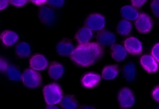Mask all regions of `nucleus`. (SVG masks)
Listing matches in <instances>:
<instances>
[{"instance_id": "obj_1", "label": "nucleus", "mask_w": 159, "mask_h": 109, "mask_svg": "<svg viewBox=\"0 0 159 109\" xmlns=\"http://www.w3.org/2000/svg\"><path fill=\"white\" fill-rule=\"evenodd\" d=\"M105 54V48L98 42H89L77 45L69 58L76 67L88 68L101 62Z\"/></svg>"}, {"instance_id": "obj_2", "label": "nucleus", "mask_w": 159, "mask_h": 109, "mask_svg": "<svg viewBox=\"0 0 159 109\" xmlns=\"http://www.w3.org/2000/svg\"><path fill=\"white\" fill-rule=\"evenodd\" d=\"M37 15L40 23L48 30L56 28L61 20L63 11L55 9L46 3L38 7Z\"/></svg>"}, {"instance_id": "obj_3", "label": "nucleus", "mask_w": 159, "mask_h": 109, "mask_svg": "<svg viewBox=\"0 0 159 109\" xmlns=\"http://www.w3.org/2000/svg\"><path fill=\"white\" fill-rule=\"evenodd\" d=\"M116 97L120 107L123 109H131L137 104L138 98L137 94L131 87L123 86L117 90Z\"/></svg>"}, {"instance_id": "obj_4", "label": "nucleus", "mask_w": 159, "mask_h": 109, "mask_svg": "<svg viewBox=\"0 0 159 109\" xmlns=\"http://www.w3.org/2000/svg\"><path fill=\"white\" fill-rule=\"evenodd\" d=\"M63 87L59 82H49L43 87V94L46 103L54 105L60 102L64 95Z\"/></svg>"}, {"instance_id": "obj_5", "label": "nucleus", "mask_w": 159, "mask_h": 109, "mask_svg": "<svg viewBox=\"0 0 159 109\" xmlns=\"http://www.w3.org/2000/svg\"><path fill=\"white\" fill-rule=\"evenodd\" d=\"M22 81L24 87L30 91L39 90L43 84L41 74L31 68H27L23 72Z\"/></svg>"}, {"instance_id": "obj_6", "label": "nucleus", "mask_w": 159, "mask_h": 109, "mask_svg": "<svg viewBox=\"0 0 159 109\" xmlns=\"http://www.w3.org/2000/svg\"><path fill=\"white\" fill-rule=\"evenodd\" d=\"M107 20L106 15L98 11L88 13L83 20V26L87 27L92 31H100L107 25Z\"/></svg>"}, {"instance_id": "obj_7", "label": "nucleus", "mask_w": 159, "mask_h": 109, "mask_svg": "<svg viewBox=\"0 0 159 109\" xmlns=\"http://www.w3.org/2000/svg\"><path fill=\"white\" fill-rule=\"evenodd\" d=\"M120 76L128 85H132L135 83L139 77L138 68L136 62L129 60L123 64L121 68Z\"/></svg>"}, {"instance_id": "obj_8", "label": "nucleus", "mask_w": 159, "mask_h": 109, "mask_svg": "<svg viewBox=\"0 0 159 109\" xmlns=\"http://www.w3.org/2000/svg\"><path fill=\"white\" fill-rule=\"evenodd\" d=\"M67 73V67L62 62L52 60L48 67V75L53 81L59 82L63 80L66 77Z\"/></svg>"}, {"instance_id": "obj_9", "label": "nucleus", "mask_w": 159, "mask_h": 109, "mask_svg": "<svg viewBox=\"0 0 159 109\" xmlns=\"http://www.w3.org/2000/svg\"><path fill=\"white\" fill-rule=\"evenodd\" d=\"M102 81L101 74L97 71L84 72L81 76L80 82L81 86L87 89H93L98 87Z\"/></svg>"}, {"instance_id": "obj_10", "label": "nucleus", "mask_w": 159, "mask_h": 109, "mask_svg": "<svg viewBox=\"0 0 159 109\" xmlns=\"http://www.w3.org/2000/svg\"><path fill=\"white\" fill-rule=\"evenodd\" d=\"M76 46L75 42L73 40L63 37L55 44L54 51L59 57L69 58Z\"/></svg>"}, {"instance_id": "obj_11", "label": "nucleus", "mask_w": 159, "mask_h": 109, "mask_svg": "<svg viewBox=\"0 0 159 109\" xmlns=\"http://www.w3.org/2000/svg\"><path fill=\"white\" fill-rule=\"evenodd\" d=\"M121 68L117 64L109 63L102 68L101 75L103 81L113 83L118 81L120 76Z\"/></svg>"}, {"instance_id": "obj_12", "label": "nucleus", "mask_w": 159, "mask_h": 109, "mask_svg": "<svg viewBox=\"0 0 159 109\" xmlns=\"http://www.w3.org/2000/svg\"><path fill=\"white\" fill-rule=\"evenodd\" d=\"M50 63L49 57L45 54L38 53L33 54L30 58L29 64L33 69L42 71L48 68Z\"/></svg>"}, {"instance_id": "obj_13", "label": "nucleus", "mask_w": 159, "mask_h": 109, "mask_svg": "<svg viewBox=\"0 0 159 109\" xmlns=\"http://www.w3.org/2000/svg\"><path fill=\"white\" fill-rule=\"evenodd\" d=\"M96 39L97 42L104 48L111 47L115 44L116 41L115 34L107 29H103L98 31L96 34Z\"/></svg>"}, {"instance_id": "obj_14", "label": "nucleus", "mask_w": 159, "mask_h": 109, "mask_svg": "<svg viewBox=\"0 0 159 109\" xmlns=\"http://www.w3.org/2000/svg\"><path fill=\"white\" fill-rule=\"evenodd\" d=\"M34 52V49L32 45L25 41L19 42L15 48V55L19 59H27L32 55Z\"/></svg>"}, {"instance_id": "obj_15", "label": "nucleus", "mask_w": 159, "mask_h": 109, "mask_svg": "<svg viewBox=\"0 0 159 109\" xmlns=\"http://www.w3.org/2000/svg\"><path fill=\"white\" fill-rule=\"evenodd\" d=\"M22 71L18 65L11 63L7 70L3 75L7 80L11 83L19 84L22 81Z\"/></svg>"}, {"instance_id": "obj_16", "label": "nucleus", "mask_w": 159, "mask_h": 109, "mask_svg": "<svg viewBox=\"0 0 159 109\" xmlns=\"http://www.w3.org/2000/svg\"><path fill=\"white\" fill-rule=\"evenodd\" d=\"M135 25L137 30L140 33L145 34L149 33L152 28V22L150 17L147 14L140 13L136 20Z\"/></svg>"}, {"instance_id": "obj_17", "label": "nucleus", "mask_w": 159, "mask_h": 109, "mask_svg": "<svg viewBox=\"0 0 159 109\" xmlns=\"http://www.w3.org/2000/svg\"><path fill=\"white\" fill-rule=\"evenodd\" d=\"M19 38L18 34L11 30H5L0 35L1 42L2 46L6 48L14 46L18 42Z\"/></svg>"}, {"instance_id": "obj_18", "label": "nucleus", "mask_w": 159, "mask_h": 109, "mask_svg": "<svg viewBox=\"0 0 159 109\" xmlns=\"http://www.w3.org/2000/svg\"><path fill=\"white\" fill-rule=\"evenodd\" d=\"M126 50L130 54L133 55L140 54L142 51V46L141 41L134 37L126 39L124 42Z\"/></svg>"}, {"instance_id": "obj_19", "label": "nucleus", "mask_w": 159, "mask_h": 109, "mask_svg": "<svg viewBox=\"0 0 159 109\" xmlns=\"http://www.w3.org/2000/svg\"><path fill=\"white\" fill-rule=\"evenodd\" d=\"M109 53L112 59L118 63L124 61L127 56V52L125 48L119 44L112 45L110 48Z\"/></svg>"}, {"instance_id": "obj_20", "label": "nucleus", "mask_w": 159, "mask_h": 109, "mask_svg": "<svg viewBox=\"0 0 159 109\" xmlns=\"http://www.w3.org/2000/svg\"><path fill=\"white\" fill-rule=\"evenodd\" d=\"M93 37L92 31L89 28L82 26L78 28L74 34V40L79 44L87 43Z\"/></svg>"}, {"instance_id": "obj_21", "label": "nucleus", "mask_w": 159, "mask_h": 109, "mask_svg": "<svg viewBox=\"0 0 159 109\" xmlns=\"http://www.w3.org/2000/svg\"><path fill=\"white\" fill-rule=\"evenodd\" d=\"M140 63L143 68L148 73H155L158 70L157 63L153 57L150 55H143L140 58Z\"/></svg>"}, {"instance_id": "obj_22", "label": "nucleus", "mask_w": 159, "mask_h": 109, "mask_svg": "<svg viewBox=\"0 0 159 109\" xmlns=\"http://www.w3.org/2000/svg\"><path fill=\"white\" fill-rule=\"evenodd\" d=\"M60 105L63 109H77L79 102L75 94H66L60 102Z\"/></svg>"}, {"instance_id": "obj_23", "label": "nucleus", "mask_w": 159, "mask_h": 109, "mask_svg": "<svg viewBox=\"0 0 159 109\" xmlns=\"http://www.w3.org/2000/svg\"><path fill=\"white\" fill-rule=\"evenodd\" d=\"M120 13L122 17L130 21L136 20L139 15L135 8L128 5L122 7L120 10Z\"/></svg>"}, {"instance_id": "obj_24", "label": "nucleus", "mask_w": 159, "mask_h": 109, "mask_svg": "<svg viewBox=\"0 0 159 109\" xmlns=\"http://www.w3.org/2000/svg\"><path fill=\"white\" fill-rule=\"evenodd\" d=\"M132 28V24L130 22L125 19H122L120 20L117 24L116 30L119 35L126 36L130 33Z\"/></svg>"}, {"instance_id": "obj_25", "label": "nucleus", "mask_w": 159, "mask_h": 109, "mask_svg": "<svg viewBox=\"0 0 159 109\" xmlns=\"http://www.w3.org/2000/svg\"><path fill=\"white\" fill-rule=\"evenodd\" d=\"M67 1L66 0H48L46 3L53 8L62 11L66 7Z\"/></svg>"}, {"instance_id": "obj_26", "label": "nucleus", "mask_w": 159, "mask_h": 109, "mask_svg": "<svg viewBox=\"0 0 159 109\" xmlns=\"http://www.w3.org/2000/svg\"><path fill=\"white\" fill-rule=\"evenodd\" d=\"M0 60V74L3 75L7 70L11 63L7 58L1 55Z\"/></svg>"}, {"instance_id": "obj_27", "label": "nucleus", "mask_w": 159, "mask_h": 109, "mask_svg": "<svg viewBox=\"0 0 159 109\" xmlns=\"http://www.w3.org/2000/svg\"><path fill=\"white\" fill-rule=\"evenodd\" d=\"M150 7L153 14L156 16L159 17V0L152 1Z\"/></svg>"}, {"instance_id": "obj_28", "label": "nucleus", "mask_w": 159, "mask_h": 109, "mask_svg": "<svg viewBox=\"0 0 159 109\" xmlns=\"http://www.w3.org/2000/svg\"><path fill=\"white\" fill-rule=\"evenodd\" d=\"M151 54L156 61L159 63V42L153 46Z\"/></svg>"}, {"instance_id": "obj_29", "label": "nucleus", "mask_w": 159, "mask_h": 109, "mask_svg": "<svg viewBox=\"0 0 159 109\" xmlns=\"http://www.w3.org/2000/svg\"><path fill=\"white\" fill-rule=\"evenodd\" d=\"M151 95L155 101L159 103V85H155L152 88Z\"/></svg>"}, {"instance_id": "obj_30", "label": "nucleus", "mask_w": 159, "mask_h": 109, "mask_svg": "<svg viewBox=\"0 0 159 109\" xmlns=\"http://www.w3.org/2000/svg\"><path fill=\"white\" fill-rule=\"evenodd\" d=\"M11 5L17 7H21L26 5L28 2V0H10Z\"/></svg>"}, {"instance_id": "obj_31", "label": "nucleus", "mask_w": 159, "mask_h": 109, "mask_svg": "<svg viewBox=\"0 0 159 109\" xmlns=\"http://www.w3.org/2000/svg\"><path fill=\"white\" fill-rule=\"evenodd\" d=\"M147 1L146 0H131L132 5L135 7H140L143 6Z\"/></svg>"}, {"instance_id": "obj_32", "label": "nucleus", "mask_w": 159, "mask_h": 109, "mask_svg": "<svg viewBox=\"0 0 159 109\" xmlns=\"http://www.w3.org/2000/svg\"><path fill=\"white\" fill-rule=\"evenodd\" d=\"M0 11L4 10L7 8L9 5V1L0 0Z\"/></svg>"}, {"instance_id": "obj_33", "label": "nucleus", "mask_w": 159, "mask_h": 109, "mask_svg": "<svg viewBox=\"0 0 159 109\" xmlns=\"http://www.w3.org/2000/svg\"><path fill=\"white\" fill-rule=\"evenodd\" d=\"M77 109H97V108L92 104H84L80 106Z\"/></svg>"}, {"instance_id": "obj_34", "label": "nucleus", "mask_w": 159, "mask_h": 109, "mask_svg": "<svg viewBox=\"0 0 159 109\" xmlns=\"http://www.w3.org/2000/svg\"><path fill=\"white\" fill-rule=\"evenodd\" d=\"M47 1H40V0H36V1H31L33 2L34 3L37 5H40V6L43 5L45 4Z\"/></svg>"}, {"instance_id": "obj_35", "label": "nucleus", "mask_w": 159, "mask_h": 109, "mask_svg": "<svg viewBox=\"0 0 159 109\" xmlns=\"http://www.w3.org/2000/svg\"><path fill=\"white\" fill-rule=\"evenodd\" d=\"M45 109H60L57 106L53 105H48L46 107Z\"/></svg>"}, {"instance_id": "obj_36", "label": "nucleus", "mask_w": 159, "mask_h": 109, "mask_svg": "<svg viewBox=\"0 0 159 109\" xmlns=\"http://www.w3.org/2000/svg\"><path fill=\"white\" fill-rule=\"evenodd\" d=\"M157 109H159V106L157 107Z\"/></svg>"}]
</instances>
